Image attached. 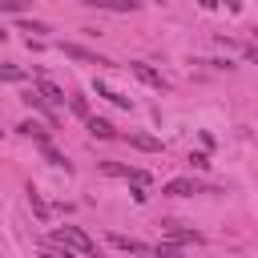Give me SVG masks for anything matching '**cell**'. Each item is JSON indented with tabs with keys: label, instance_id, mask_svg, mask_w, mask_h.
<instances>
[{
	"label": "cell",
	"instance_id": "1",
	"mask_svg": "<svg viewBox=\"0 0 258 258\" xmlns=\"http://www.w3.org/2000/svg\"><path fill=\"white\" fill-rule=\"evenodd\" d=\"M52 238H56L60 246H73V250H77L81 258H101L97 242H93V238H89V234H85L81 226H56V230H52Z\"/></svg>",
	"mask_w": 258,
	"mask_h": 258
},
{
	"label": "cell",
	"instance_id": "2",
	"mask_svg": "<svg viewBox=\"0 0 258 258\" xmlns=\"http://www.w3.org/2000/svg\"><path fill=\"white\" fill-rule=\"evenodd\" d=\"M129 73H133L137 81H145L149 89H157V93H165V89H169V85H165V77H161V73H153L145 60H129Z\"/></svg>",
	"mask_w": 258,
	"mask_h": 258
},
{
	"label": "cell",
	"instance_id": "3",
	"mask_svg": "<svg viewBox=\"0 0 258 258\" xmlns=\"http://www.w3.org/2000/svg\"><path fill=\"white\" fill-rule=\"evenodd\" d=\"M60 52H64L69 60H81V64H109L105 56H97V52H89L85 44H73V40H69V44H60Z\"/></svg>",
	"mask_w": 258,
	"mask_h": 258
},
{
	"label": "cell",
	"instance_id": "4",
	"mask_svg": "<svg viewBox=\"0 0 258 258\" xmlns=\"http://www.w3.org/2000/svg\"><path fill=\"white\" fill-rule=\"evenodd\" d=\"M161 194H169V198H189V194H202V185H198L194 177H173V181L161 185Z\"/></svg>",
	"mask_w": 258,
	"mask_h": 258
},
{
	"label": "cell",
	"instance_id": "5",
	"mask_svg": "<svg viewBox=\"0 0 258 258\" xmlns=\"http://www.w3.org/2000/svg\"><path fill=\"white\" fill-rule=\"evenodd\" d=\"M93 8H105V12H137V0H85Z\"/></svg>",
	"mask_w": 258,
	"mask_h": 258
},
{
	"label": "cell",
	"instance_id": "6",
	"mask_svg": "<svg viewBox=\"0 0 258 258\" xmlns=\"http://www.w3.org/2000/svg\"><path fill=\"white\" fill-rule=\"evenodd\" d=\"M16 129H20L24 137H32L36 145H48V129H44L40 121H24V125H16Z\"/></svg>",
	"mask_w": 258,
	"mask_h": 258
},
{
	"label": "cell",
	"instance_id": "7",
	"mask_svg": "<svg viewBox=\"0 0 258 258\" xmlns=\"http://www.w3.org/2000/svg\"><path fill=\"white\" fill-rule=\"evenodd\" d=\"M97 97L113 101L117 109H133V97H121V93H113V89H109V85H101V81H97Z\"/></svg>",
	"mask_w": 258,
	"mask_h": 258
},
{
	"label": "cell",
	"instance_id": "8",
	"mask_svg": "<svg viewBox=\"0 0 258 258\" xmlns=\"http://www.w3.org/2000/svg\"><path fill=\"white\" fill-rule=\"evenodd\" d=\"M129 145H133V149H145V153H161V141H157V137H149V133H133V137H129Z\"/></svg>",
	"mask_w": 258,
	"mask_h": 258
},
{
	"label": "cell",
	"instance_id": "9",
	"mask_svg": "<svg viewBox=\"0 0 258 258\" xmlns=\"http://www.w3.org/2000/svg\"><path fill=\"white\" fill-rule=\"evenodd\" d=\"M36 93H40L44 101H52V105H64V93H60L52 81H40V85H36Z\"/></svg>",
	"mask_w": 258,
	"mask_h": 258
},
{
	"label": "cell",
	"instance_id": "10",
	"mask_svg": "<svg viewBox=\"0 0 258 258\" xmlns=\"http://www.w3.org/2000/svg\"><path fill=\"white\" fill-rule=\"evenodd\" d=\"M89 133H93V137H117V129H113L105 117H89Z\"/></svg>",
	"mask_w": 258,
	"mask_h": 258
},
{
	"label": "cell",
	"instance_id": "11",
	"mask_svg": "<svg viewBox=\"0 0 258 258\" xmlns=\"http://www.w3.org/2000/svg\"><path fill=\"white\" fill-rule=\"evenodd\" d=\"M40 153H44V161H48V165H56V169H64V173H69V161H64V153H60V149H52V141H48V145H40Z\"/></svg>",
	"mask_w": 258,
	"mask_h": 258
},
{
	"label": "cell",
	"instance_id": "12",
	"mask_svg": "<svg viewBox=\"0 0 258 258\" xmlns=\"http://www.w3.org/2000/svg\"><path fill=\"white\" fill-rule=\"evenodd\" d=\"M109 242H113V246H117V250H125V254H141V250H145V246H141V242H137V238H125V234H113V238H109Z\"/></svg>",
	"mask_w": 258,
	"mask_h": 258
},
{
	"label": "cell",
	"instance_id": "13",
	"mask_svg": "<svg viewBox=\"0 0 258 258\" xmlns=\"http://www.w3.org/2000/svg\"><path fill=\"white\" fill-rule=\"evenodd\" d=\"M28 206H32V214H36V218H40V222H44V218H48V206H44V202H40V194H36V189H28Z\"/></svg>",
	"mask_w": 258,
	"mask_h": 258
},
{
	"label": "cell",
	"instance_id": "14",
	"mask_svg": "<svg viewBox=\"0 0 258 258\" xmlns=\"http://www.w3.org/2000/svg\"><path fill=\"white\" fill-rule=\"evenodd\" d=\"M169 238H173V242H202V234H194V230H177V226H169Z\"/></svg>",
	"mask_w": 258,
	"mask_h": 258
},
{
	"label": "cell",
	"instance_id": "15",
	"mask_svg": "<svg viewBox=\"0 0 258 258\" xmlns=\"http://www.w3.org/2000/svg\"><path fill=\"white\" fill-rule=\"evenodd\" d=\"M16 28H20V32H36V36L48 32V24H40V20H16Z\"/></svg>",
	"mask_w": 258,
	"mask_h": 258
},
{
	"label": "cell",
	"instance_id": "16",
	"mask_svg": "<svg viewBox=\"0 0 258 258\" xmlns=\"http://www.w3.org/2000/svg\"><path fill=\"white\" fill-rule=\"evenodd\" d=\"M24 101H28L32 109H40V113H48V109H44V97H40L36 89H28V93H24ZM48 117H52V113H48Z\"/></svg>",
	"mask_w": 258,
	"mask_h": 258
},
{
	"label": "cell",
	"instance_id": "17",
	"mask_svg": "<svg viewBox=\"0 0 258 258\" xmlns=\"http://www.w3.org/2000/svg\"><path fill=\"white\" fill-rule=\"evenodd\" d=\"M24 8H28V0H0V12H8V16L12 12H24Z\"/></svg>",
	"mask_w": 258,
	"mask_h": 258
},
{
	"label": "cell",
	"instance_id": "18",
	"mask_svg": "<svg viewBox=\"0 0 258 258\" xmlns=\"http://www.w3.org/2000/svg\"><path fill=\"white\" fill-rule=\"evenodd\" d=\"M69 105H73V113H77V117H89V101H85V97H73Z\"/></svg>",
	"mask_w": 258,
	"mask_h": 258
},
{
	"label": "cell",
	"instance_id": "19",
	"mask_svg": "<svg viewBox=\"0 0 258 258\" xmlns=\"http://www.w3.org/2000/svg\"><path fill=\"white\" fill-rule=\"evenodd\" d=\"M101 169H105V173H117V177H129V165H117V161H105Z\"/></svg>",
	"mask_w": 258,
	"mask_h": 258
},
{
	"label": "cell",
	"instance_id": "20",
	"mask_svg": "<svg viewBox=\"0 0 258 258\" xmlns=\"http://www.w3.org/2000/svg\"><path fill=\"white\" fill-rule=\"evenodd\" d=\"M0 77H4V81H20V77H24V73H20V69H16V64H4V69H0Z\"/></svg>",
	"mask_w": 258,
	"mask_h": 258
},
{
	"label": "cell",
	"instance_id": "21",
	"mask_svg": "<svg viewBox=\"0 0 258 258\" xmlns=\"http://www.w3.org/2000/svg\"><path fill=\"white\" fill-rule=\"evenodd\" d=\"M189 165H194V169H206L210 157H206V153H189Z\"/></svg>",
	"mask_w": 258,
	"mask_h": 258
},
{
	"label": "cell",
	"instance_id": "22",
	"mask_svg": "<svg viewBox=\"0 0 258 258\" xmlns=\"http://www.w3.org/2000/svg\"><path fill=\"white\" fill-rule=\"evenodd\" d=\"M129 181H133V185H145L149 173H145V169H129Z\"/></svg>",
	"mask_w": 258,
	"mask_h": 258
},
{
	"label": "cell",
	"instance_id": "23",
	"mask_svg": "<svg viewBox=\"0 0 258 258\" xmlns=\"http://www.w3.org/2000/svg\"><path fill=\"white\" fill-rule=\"evenodd\" d=\"M40 258H56V254H52V250H44V254H40Z\"/></svg>",
	"mask_w": 258,
	"mask_h": 258
}]
</instances>
